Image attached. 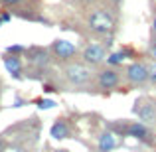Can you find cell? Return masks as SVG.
Masks as SVG:
<instances>
[{
  "label": "cell",
  "instance_id": "6da1fadb",
  "mask_svg": "<svg viewBox=\"0 0 156 152\" xmlns=\"http://www.w3.org/2000/svg\"><path fill=\"white\" fill-rule=\"evenodd\" d=\"M87 26L99 36H113L117 30V20L107 8H95L87 16Z\"/></svg>",
  "mask_w": 156,
  "mask_h": 152
},
{
  "label": "cell",
  "instance_id": "7a4b0ae2",
  "mask_svg": "<svg viewBox=\"0 0 156 152\" xmlns=\"http://www.w3.org/2000/svg\"><path fill=\"white\" fill-rule=\"evenodd\" d=\"M65 79L71 85H75V87H81V85H87L89 81L93 79V71H91L89 65L71 61V63H67V67H65Z\"/></svg>",
  "mask_w": 156,
  "mask_h": 152
},
{
  "label": "cell",
  "instance_id": "3957f363",
  "mask_svg": "<svg viewBox=\"0 0 156 152\" xmlns=\"http://www.w3.org/2000/svg\"><path fill=\"white\" fill-rule=\"evenodd\" d=\"M133 111L140 118V122H144V125H156V101L148 99V97L138 99L134 103Z\"/></svg>",
  "mask_w": 156,
  "mask_h": 152
},
{
  "label": "cell",
  "instance_id": "277c9868",
  "mask_svg": "<svg viewBox=\"0 0 156 152\" xmlns=\"http://www.w3.org/2000/svg\"><path fill=\"white\" fill-rule=\"evenodd\" d=\"M81 57H83V63L93 67V65H101L107 59V48L103 44H87L81 51Z\"/></svg>",
  "mask_w": 156,
  "mask_h": 152
},
{
  "label": "cell",
  "instance_id": "5b68a950",
  "mask_svg": "<svg viewBox=\"0 0 156 152\" xmlns=\"http://www.w3.org/2000/svg\"><path fill=\"white\" fill-rule=\"evenodd\" d=\"M125 77L130 85H144L148 81V67L140 61H133V63L126 65Z\"/></svg>",
  "mask_w": 156,
  "mask_h": 152
},
{
  "label": "cell",
  "instance_id": "8992f818",
  "mask_svg": "<svg viewBox=\"0 0 156 152\" xmlns=\"http://www.w3.org/2000/svg\"><path fill=\"white\" fill-rule=\"evenodd\" d=\"M51 55L57 61H71L77 55V48L67 40H55L51 44Z\"/></svg>",
  "mask_w": 156,
  "mask_h": 152
},
{
  "label": "cell",
  "instance_id": "52a82bcc",
  "mask_svg": "<svg viewBox=\"0 0 156 152\" xmlns=\"http://www.w3.org/2000/svg\"><path fill=\"white\" fill-rule=\"evenodd\" d=\"M119 83H121V73H119L117 67H103L97 73V85H99V89L109 91V89L119 87Z\"/></svg>",
  "mask_w": 156,
  "mask_h": 152
},
{
  "label": "cell",
  "instance_id": "ba28073f",
  "mask_svg": "<svg viewBox=\"0 0 156 152\" xmlns=\"http://www.w3.org/2000/svg\"><path fill=\"white\" fill-rule=\"evenodd\" d=\"M121 130L126 134V136H133V138H136V140H140V142H150L152 140V133H150V129L144 125V122H138V121L126 122Z\"/></svg>",
  "mask_w": 156,
  "mask_h": 152
},
{
  "label": "cell",
  "instance_id": "9c48e42d",
  "mask_svg": "<svg viewBox=\"0 0 156 152\" xmlns=\"http://www.w3.org/2000/svg\"><path fill=\"white\" fill-rule=\"evenodd\" d=\"M28 53V59H30L32 65H36V67H48V65L51 63V57H50V51L44 50V48H30V50H26Z\"/></svg>",
  "mask_w": 156,
  "mask_h": 152
},
{
  "label": "cell",
  "instance_id": "30bf717a",
  "mask_svg": "<svg viewBox=\"0 0 156 152\" xmlns=\"http://www.w3.org/2000/svg\"><path fill=\"white\" fill-rule=\"evenodd\" d=\"M2 63H4V67H6V71L10 73L14 79H22V71H24V67H22V61H20V57H18V55H10V53H4V55H2Z\"/></svg>",
  "mask_w": 156,
  "mask_h": 152
},
{
  "label": "cell",
  "instance_id": "8fae6325",
  "mask_svg": "<svg viewBox=\"0 0 156 152\" xmlns=\"http://www.w3.org/2000/svg\"><path fill=\"white\" fill-rule=\"evenodd\" d=\"M117 148V140H115V134L113 133H103L99 136V152H113Z\"/></svg>",
  "mask_w": 156,
  "mask_h": 152
},
{
  "label": "cell",
  "instance_id": "7c38bea8",
  "mask_svg": "<svg viewBox=\"0 0 156 152\" xmlns=\"http://www.w3.org/2000/svg\"><path fill=\"white\" fill-rule=\"evenodd\" d=\"M51 136L53 138H57V140H61V138H67L69 136V126H67V122L63 121V118H57L55 122L51 125Z\"/></svg>",
  "mask_w": 156,
  "mask_h": 152
},
{
  "label": "cell",
  "instance_id": "4fadbf2b",
  "mask_svg": "<svg viewBox=\"0 0 156 152\" xmlns=\"http://www.w3.org/2000/svg\"><path fill=\"white\" fill-rule=\"evenodd\" d=\"M125 59H126V50H121V51H115V53H111V55H107L105 61L111 67H115V65H121Z\"/></svg>",
  "mask_w": 156,
  "mask_h": 152
},
{
  "label": "cell",
  "instance_id": "5bb4252c",
  "mask_svg": "<svg viewBox=\"0 0 156 152\" xmlns=\"http://www.w3.org/2000/svg\"><path fill=\"white\" fill-rule=\"evenodd\" d=\"M6 53H10V55H18V53H26V48L24 46H10L6 50ZM20 57V55H18Z\"/></svg>",
  "mask_w": 156,
  "mask_h": 152
},
{
  "label": "cell",
  "instance_id": "9a60e30c",
  "mask_svg": "<svg viewBox=\"0 0 156 152\" xmlns=\"http://www.w3.org/2000/svg\"><path fill=\"white\" fill-rule=\"evenodd\" d=\"M36 103H38L40 109H51V107H55V103H53L51 99H38Z\"/></svg>",
  "mask_w": 156,
  "mask_h": 152
},
{
  "label": "cell",
  "instance_id": "2e32d148",
  "mask_svg": "<svg viewBox=\"0 0 156 152\" xmlns=\"http://www.w3.org/2000/svg\"><path fill=\"white\" fill-rule=\"evenodd\" d=\"M148 67V81L156 83V65H146Z\"/></svg>",
  "mask_w": 156,
  "mask_h": 152
},
{
  "label": "cell",
  "instance_id": "e0dca14e",
  "mask_svg": "<svg viewBox=\"0 0 156 152\" xmlns=\"http://www.w3.org/2000/svg\"><path fill=\"white\" fill-rule=\"evenodd\" d=\"M148 51H150V55H152L154 59H156V40H152V42H150V46H148Z\"/></svg>",
  "mask_w": 156,
  "mask_h": 152
},
{
  "label": "cell",
  "instance_id": "ac0fdd59",
  "mask_svg": "<svg viewBox=\"0 0 156 152\" xmlns=\"http://www.w3.org/2000/svg\"><path fill=\"white\" fill-rule=\"evenodd\" d=\"M0 20H2V24H4V22H10V20H12V16L8 14V12H4V14L0 16Z\"/></svg>",
  "mask_w": 156,
  "mask_h": 152
},
{
  "label": "cell",
  "instance_id": "d6986e66",
  "mask_svg": "<svg viewBox=\"0 0 156 152\" xmlns=\"http://www.w3.org/2000/svg\"><path fill=\"white\" fill-rule=\"evenodd\" d=\"M4 4H8V6H14V4H18V2H22V0H2Z\"/></svg>",
  "mask_w": 156,
  "mask_h": 152
},
{
  "label": "cell",
  "instance_id": "ffe728a7",
  "mask_svg": "<svg viewBox=\"0 0 156 152\" xmlns=\"http://www.w3.org/2000/svg\"><path fill=\"white\" fill-rule=\"evenodd\" d=\"M150 32H152V38H156V16L152 20V30H150Z\"/></svg>",
  "mask_w": 156,
  "mask_h": 152
},
{
  "label": "cell",
  "instance_id": "44dd1931",
  "mask_svg": "<svg viewBox=\"0 0 156 152\" xmlns=\"http://www.w3.org/2000/svg\"><path fill=\"white\" fill-rule=\"evenodd\" d=\"M0 152H4V140L0 138Z\"/></svg>",
  "mask_w": 156,
  "mask_h": 152
},
{
  "label": "cell",
  "instance_id": "7402d4cb",
  "mask_svg": "<svg viewBox=\"0 0 156 152\" xmlns=\"http://www.w3.org/2000/svg\"><path fill=\"white\" fill-rule=\"evenodd\" d=\"M55 152H69V150H65V148H59V150H55Z\"/></svg>",
  "mask_w": 156,
  "mask_h": 152
},
{
  "label": "cell",
  "instance_id": "603a6c76",
  "mask_svg": "<svg viewBox=\"0 0 156 152\" xmlns=\"http://www.w3.org/2000/svg\"><path fill=\"white\" fill-rule=\"evenodd\" d=\"M0 26H2V20H0Z\"/></svg>",
  "mask_w": 156,
  "mask_h": 152
}]
</instances>
